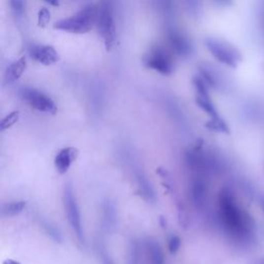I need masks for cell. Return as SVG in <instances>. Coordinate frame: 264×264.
I'll return each instance as SVG.
<instances>
[{"instance_id":"obj_18","label":"cell","mask_w":264,"mask_h":264,"mask_svg":"<svg viewBox=\"0 0 264 264\" xmlns=\"http://www.w3.org/2000/svg\"><path fill=\"white\" fill-rule=\"evenodd\" d=\"M27 205V201L20 200V201H14L10 203H6L2 206L1 214L3 217H15L21 214L24 211V208Z\"/></svg>"},{"instance_id":"obj_3","label":"cell","mask_w":264,"mask_h":264,"mask_svg":"<svg viewBox=\"0 0 264 264\" xmlns=\"http://www.w3.org/2000/svg\"><path fill=\"white\" fill-rule=\"evenodd\" d=\"M97 28L106 51H111L116 45V26L114 20V0H102L99 6Z\"/></svg>"},{"instance_id":"obj_4","label":"cell","mask_w":264,"mask_h":264,"mask_svg":"<svg viewBox=\"0 0 264 264\" xmlns=\"http://www.w3.org/2000/svg\"><path fill=\"white\" fill-rule=\"evenodd\" d=\"M204 43L208 52L212 54V56L228 67L235 68L243 60L241 53L227 41L208 37L205 39Z\"/></svg>"},{"instance_id":"obj_19","label":"cell","mask_w":264,"mask_h":264,"mask_svg":"<svg viewBox=\"0 0 264 264\" xmlns=\"http://www.w3.org/2000/svg\"><path fill=\"white\" fill-rule=\"evenodd\" d=\"M41 226L43 228V230L46 231V233L55 241H57V243H62V235L60 233V231L58 230V228L53 225L51 222L46 221V220H42L41 221Z\"/></svg>"},{"instance_id":"obj_23","label":"cell","mask_w":264,"mask_h":264,"mask_svg":"<svg viewBox=\"0 0 264 264\" xmlns=\"http://www.w3.org/2000/svg\"><path fill=\"white\" fill-rule=\"evenodd\" d=\"M181 246H182V240L180 236H178L177 234H172L168 239V250L170 252V254L172 255L177 254V252L180 250Z\"/></svg>"},{"instance_id":"obj_1","label":"cell","mask_w":264,"mask_h":264,"mask_svg":"<svg viewBox=\"0 0 264 264\" xmlns=\"http://www.w3.org/2000/svg\"><path fill=\"white\" fill-rule=\"evenodd\" d=\"M219 219L229 236L234 240L246 243L254 234L252 217L237 202L233 190L224 187L218 196Z\"/></svg>"},{"instance_id":"obj_31","label":"cell","mask_w":264,"mask_h":264,"mask_svg":"<svg viewBox=\"0 0 264 264\" xmlns=\"http://www.w3.org/2000/svg\"><path fill=\"white\" fill-rule=\"evenodd\" d=\"M159 222H160V225L163 229L166 228V218L163 217V216H160V219H159Z\"/></svg>"},{"instance_id":"obj_6","label":"cell","mask_w":264,"mask_h":264,"mask_svg":"<svg viewBox=\"0 0 264 264\" xmlns=\"http://www.w3.org/2000/svg\"><path fill=\"white\" fill-rule=\"evenodd\" d=\"M144 64L147 67L163 75H169L174 70V63L171 55L162 47L150 49L144 56Z\"/></svg>"},{"instance_id":"obj_16","label":"cell","mask_w":264,"mask_h":264,"mask_svg":"<svg viewBox=\"0 0 264 264\" xmlns=\"http://www.w3.org/2000/svg\"><path fill=\"white\" fill-rule=\"evenodd\" d=\"M152 3L164 18H171L174 14V0H152Z\"/></svg>"},{"instance_id":"obj_25","label":"cell","mask_w":264,"mask_h":264,"mask_svg":"<svg viewBox=\"0 0 264 264\" xmlns=\"http://www.w3.org/2000/svg\"><path fill=\"white\" fill-rule=\"evenodd\" d=\"M50 18H51V14L49 12V9L45 7L41 8L38 13V25L42 27L46 26L49 23Z\"/></svg>"},{"instance_id":"obj_11","label":"cell","mask_w":264,"mask_h":264,"mask_svg":"<svg viewBox=\"0 0 264 264\" xmlns=\"http://www.w3.org/2000/svg\"><path fill=\"white\" fill-rule=\"evenodd\" d=\"M79 156V150L74 147H66L61 149L55 156L54 164L60 174H65L70 168L72 163Z\"/></svg>"},{"instance_id":"obj_30","label":"cell","mask_w":264,"mask_h":264,"mask_svg":"<svg viewBox=\"0 0 264 264\" xmlns=\"http://www.w3.org/2000/svg\"><path fill=\"white\" fill-rule=\"evenodd\" d=\"M43 1L49 3L52 6H59V4H60L59 0H43Z\"/></svg>"},{"instance_id":"obj_15","label":"cell","mask_w":264,"mask_h":264,"mask_svg":"<svg viewBox=\"0 0 264 264\" xmlns=\"http://www.w3.org/2000/svg\"><path fill=\"white\" fill-rule=\"evenodd\" d=\"M147 250L152 264H164V255L161 247L154 239H148Z\"/></svg>"},{"instance_id":"obj_29","label":"cell","mask_w":264,"mask_h":264,"mask_svg":"<svg viewBox=\"0 0 264 264\" xmlns=\"http://www.w3.org/2000/svg\"><path fill=\"white\" fill-rule=\"evenodd\" d=\"M217 5L219 6H229L232 2V0H214Z\"/></svg>"},{"instance_id":"obj_12","label":"cell","mask_w":264,"mask_h":264,"mask_svg":"<svg viewBox=\"0 0 264 264\" xmlns=\"http://www.w3.org/2000/svg\"><path fill=\"white\" fill-rule=\"evenodd\" d=\"M207 185L201 178H196L191 184L192 202L198 210H202L206 202Z\"/></svg>"},{"instance_id":"obj_9","label":"cell","mask_w":264,"mask_h":264,"mask_svg":"<svg viewBox=\"0 0 264 264\" xmlns=\"http://www.w3.org/2000/svg\"><path fill=\"white\" fill-rule=\"evenodd\" d=\"M168 42L172 51L181 58H188L193 53V46L190 39L177 29H169Z\"/></svg>"},{"instance_id":"obj_10","label":"cell","mask_w":264,"mask_h":264,"mask_svg":"<svg viewBox=\"0 0 264 264\" xmlns=\"http://www.w3.org/2000/svg\"><path fill=\"white\" fill-rule=\"evenodd\" d=\"M29 55L32 59H34L43 65H53L59 60V55L57 51L52 46L46 45H35L32 46L29 50Z\"/></svg>"},{"instance_id":"obj_8","label":"cell","mask_w":264,"mask_h":264,"mask_svg":"<svg viewBox=\"0 0 264 264\" xmlns=\"http://www.w3.org/2000/svg\"><path fill=\"white\" fill-rule=\"evenodd\" d=\"M193 86L196 91L195 102L203 112H205L211 118L219 116L217 109L212 101V98L208 93L207 84L202 80L200 75H197L193 79Z\"/></svg>"},{"instance_id":"obj_17","label":"cell","mask_w":264,"mask_h":264,"mask_svg":"<svg viewBox=\"0 0 264 264\" xmlns=\"http://www.w3.org/2000/svg\"><path fill=\"white\" fill-rule=\"evenodd\" d=\"M204 126L208 130L214 131V132H218V133H223V134H229L230 133V130H229V127H228L227 123L225 122L223 118L220 117V115L217 116V117L211 118L204 124Z\"/></svg>"},{"instance_id":"obj_13","label":"cell","mask_w":264,"mask_h":264,"mask_svg":"<svg viewBox=\"0 0 264 264\" xmlns=\"http://www.w3.org/2000/svg\"><path fill=\"white\" fill-rule=\"evenodd\" d=\"M26 66H27L26 57H21L19 60L10 64L4 73V83L6 85H10L17 82L21 78L22 74L24 73Z\"/></svg>"},{"instance_id":"obj_32","label":"cell","mask_w":264,"mask_h":264,"mask_svg":"<svg viewBox=\"0 0 264 264\" xmlns=\"http://www.w3.org/2000/svg\"><path fill=\"white\" fill-rule=\"evenodd\" d=\"M2 264H21V262L14 259H6L2 262Z\"/></svg>"},{"instance_id":"obj_2","label":"cell","mask_w":264,"mask_h":264,"mask_svg":"<svg viewBox=\"0 0 264 264\" xmlns=\"http://www.w3.org/2000/svg\"><path fill=\"white\" fill-rule=\"evenodd\" d=\"M98 12L99 6L94 4L87 5L75 15L56 22L54 24V28L60 31L73 33V34H84L97 25Z\"/></svg>"},{"instance_id":"obj_7","label":"cell","mask_w":264,"mask_h":264,"mask_svg":"<svg viewBox=\"0 0 264 264\" xmlns=\"http://www.w3.org/2000/svg\"><path fill=\"white\" fill-rule=\"evenodd\" d=\"M21 97L32 107L40 113L55 115L58 108L53 99L34 88H24L20 92Z\"/></svg>"},{"instance_id":"obj_24","label":"cell","mask_w":264,"mask_h":264,"mask_svg":"<svg viewBox=\"0 0 264 264\" xmlns=\"http://www.w3.org/2000/svg\"><path fill=\"white\" fill-rule=\"evenodd\" d=\"M104 214H105V221H107L108 225H112L115 222V208L111 203H105L104 206Z\"/></svg>"},{"instance_id":"obj_28","label":"cell","mask_w":264,"mask_h":264,"mask_svg":"<svg viewBox=\"0 0 264 264\" xmlns=\"http://www.w3.org/2000/svg\"><path fill=\"white\" fill-rule=\"evenodd\" d=\"M138 256H137V248L133 244L132 245V250L130 251V258H129V263L130 264H138Z\"/></svg>"},{"instance_id":"obj_33","label":"cell","mask_w":264,"mask_h":264,"mask_svg":"<svg viewBox=\"0 0 264 264\" xmlns=\"http://www.w3.org/2000/svg\"><path fill=\"white\" fill-rule=\"evenodd\" d=\"M258 264H264V260H262V261H260Z\"/></svg>"},{"instance_id":"obj_5","label":"cell","mask_w":264,"mask_h":264,"mask_svg":"<svg viewBox=\"0 0 264 264\" xmlns=\"http://www.w3.org/2000/svg\"><path fill=\"white\" fill-rule=\"evenodd\" d=\"M63 204H64L65 214L66 216H67V220H68L72 231L80 243L84 244L85 234H84V229L82 225L81 212H80V207H79L78 201H76V198H75L72 186L70 183H67L64 187Z\"/></svg>"},{"instance_id":"obj_27","label":"cell","mask_w":264,"mask_h":264,"mask_svg":"<svg viewBox=\"0 0 264 264\" xmlns=\"http://www.w3.org/2000/svg\"><path fill=\"white\" fill-rule=\"evenodd\" d=\"M100 257H101L102 264H115L113 259L111 258V256H109V254H108L104 247H102L100 249Z\"/></svg>"},{"instance_id":"obj_22","label":"cell","mask_w":264,"mask_h":264,"mask_svg":"<svg viewBox=\"0 0 264 264\" xmlns=\"http://www.w3.org/2000/svg\"><path fill=\"white\" fill-rule=\"evenodd\" d=\"M9 4L16 17L20 18L23 16L24 8H25L24 0H9Z\"/></svg>"},{"instance_id":"obj_14","label":"cell","mask_w":264,"mask_h":264,"mask_svg":"<svg viewBox=\"0 0 264 264\" xmlns=\"http://www.w3.org/2000/svg\"><path fill=\"white\" fill-rule=\"evenodd\" d=\"M199 75L210 88L219 89L222 86V79L220 73L211 66L202 65L199 68Z\"/></svg>"},{"instance_id":"obj_26","label":"cell","mask_w":264,"mask_h":264,"mask_svg":"<svg viewBox=\"0 0 264 264\" xmlns=\"http://www.w3.org/2000/svg\"><path fill=\"white\" fill-rule=\"evenodd\" d=\"M178 214H179V223L181 226L186 228L188 226V215L185 210V207L183 204H180L178 206Z\"/></svg>"},{"instance_id":"obj_21","label":"cell","mask_w":264,"mask_h":264,"mask_svg":"<svg viewBox=\"0 0 264 264\" xmlns=\"http://www.w3.org/2000/svg\"><path fill=\"white\" fill-rule=\"evenodd\" d=\"M185 4L192 16H199L201 10V0H185Z\"/></svg>"},{"instance_id":"obj_20","label":"cell","mask_w":264,"mask_h":264,"mask_svg":"<svg viewBox=\"0 0 264 264\" xmlns=\"http://www.w3.org/2000/svg\"><path fill=\"white\" fill-rule=\"evenodd\" d=\"M20 119V112L19 111H14L7 116H5L2 120L1 123H0V130L4 131L12 126H14Z\"/></svg>"}]
</instances>
